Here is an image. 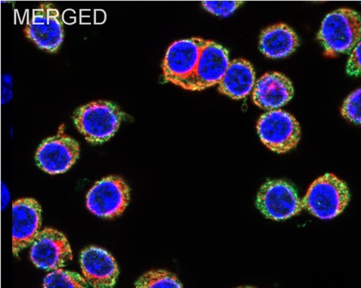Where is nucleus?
Listing matches in <instances>:
<instances>
[{
	"label": "nucleus",
	"mask_w": 361,
	"mask_h": 288,
	"mask_svg": "<svg viewBox=\"0 0 361 288\" xmlns=\"http://www.w3.org/2000/svg\"><path fill=\"white\" fill-rule=\"evenodd\" d=\"M86 280L74 272L54 270L44 280L45 288H84L87 287Z\"/></svg>",
	"instance_id": "nucleus-17"
},
{
	"label": "nucleus",
	"mask_w": 361,
	"mask_h": 288,
	"mask_svg": "<svg viewBox=\"0 0 361 288\" xmlns=\"http://www.w3.org/2000/svg\"><path fill=\"white\" fill-rule=\"evenodd\" d=\"M349 201L347 184L336 175L328 173L310 185L302 202L312 215L329 220L341 215Z\"/></svg>",
	"instance_id": "nucleus-3"
},
{
	"label": "nucleus",
	"mask_w": 361,
	"mask_h": 288,
	"mask_svg": "<svg viewBox=\"0 0 361 288\" xmlns=\"http://www.w3.org/2000/svg\"><path fill=\"white\" fill-rule=\"evenodd\" d=\"M254 69L245 60H235L230 63L219 84V92L233 99H241L251 93L255 84Z\"/></svg>",
	"instance_id": "nucleus-15"
},
{
	"label": "nucleus",
	"mask_w": 361,
	"mask_h": 288,
	"mask_svg": "<svg viewBox=\"0 0 361 288\" xmlns=\"http://www.w3.org/2000/svg\"><path fill=\"white\" fill-rule=\"evenodd\" d=\"M243 3L235 0H206L202 6L209 13L220 18H229Z\"/></svg>",
	"instance_id": "nucleus-19"
},
{
	"label": "nucleus",
	"mask_w": 361,
	"mask_h": 288,
	"mask_svg": "<svg viewBox=\"0 0 361 288\" xmlns=\"http://www.w3.org/2000/svg\"><path fill=\"white\" fill-rule=\"evenodd\" d=\"M360 15L350 8L329 13L323 20L317 39L329 57L351 53L360 42Z\"/></svg>",
	"instance_id": "nucleus-1"
},
{
	"label": "nucleus",
	"mask_w": 361,
	"mask_h": 288,
	"mask_svg": "<svg viewBox=\"0 0 361 288\" xmlns=\"http://www.w3.org/2000/svg\"><path fill=\"white\" fill-rule=\"evenodd\" d=\"M257 206L264 217L274 221L288 220L304 208L295 187L283 180L267 181L259 191Z\"/></svg>",
	"instance_id": "nucleus-5"
},
{
	"label": "nucleus",
	"mask_w": 361,
	"mask_h": 288,
	"mask_svg": "<svg viewBox=\"0 0 361 288\" xmlns=\"http://www.w3.org/2000/svg\"><path fill=\"white\" fill-rule=\"evenodd\" d=\"M13 252L18 256L34 242L42 224V209L38 201L33 199H20L13 202Z\"/></svg>",
	"instance_id": "nucleus-12"
},
{
	"label": "nucleus",
	"mask_w": 361,
	"mask_h": 288,
	"mask_svg": "<svg viewBox=\"0 0 361 288\" xmlns=\"http://www.w3.org/2000/svg\"><path fill=\"white\" fill-rule=\"evenodd\" d=\"M130 201V189L123 179L109 177L98 181L87 196V206L93 215L113 218L126 209Z\"/></svg>",
	"instance_id": "nucleus-8"
},
{
	"label": "nucleus",
	"mask_w": 361,
	"mask_h": 288,
	"mask_svg": "<svg viewBox=\"0 0 361 288\" xmlns=\"http://www.w3.org/2000/svg\"><path fill=\"white\" fill-rule=\"evenodd\" d=\"M360 89L355 90L345 101L341 110V113L345 119L360 125Z\"/></svg>",
	"instance_id": "nucleus-20"
},
{
	"label": "nucleus",
	"mask_w": 361,
	"mask_h": 288,
	"mask_svg": "<svg viewBox=\"0 0 361 288\" xmlns=\"http://www.w3.org/2000/svg\"><path fill=\"white\" fill-rule=\"evenodd\" d=\"M80 154L77 141L63 132L47 138L35 154L38 167L50 175L66 173L76 163Z\"/></svg>",
	"instance_id": "nucleus-9"
},
{
	"label": "nucleus",
	"mask_w": 361,
	"mask_h": 288,
	"mask_svg": "<svg viewBox=\"0 0 361 288\" xmlns=\"http://www.w3.org/2000/svg\"><path fill=\"white\" fill-rule=\"evenodd\" d=\"M139 288H180L177 277L166 270H152L140 277L136 282Z\"/></svg>",
	"instance_id": "nucleus-18"
},
{
	"label": "nucleus",
	"mask_w": 361,
	"mask_h": 288,
	"mask_svg": "<svg viewBox=\"0 0 361 288\" xmlns=\"http://www.w3.org/2000/svg\"><path fill=\"white\" fill-rule=\"evenodd\" d=\"M298 36L288 25L279 23L265 29L259 39V50L271 58H286L299 46Z\"/></svg>",
	"instance_id": "nucleus-16"
},
{
	"label": "nucleus",
	"mask_w": 361,
	"mask_h": 288,
	"mask_svg": "<svg viewBox=\"0 0 361 288\" xmlns=\"http://www.w3.org/2000/svg\"><path fill=\"white\" fill-rule=\"evenodd\" d=\"M82 275L87 284L95 288L114 287L119 275L113 256L98 247L85 249L81 253Z\"/></svg>",
	"instance_id": "nucleus-13"
},
{
	"label": "nucleus",
	"mask_w": 361,
	"mask_h": 288,
	"mask_svg": "<svg viewBox=\"0 0 361 288\" xmlns=\"http://www.w3.org/2000/svg\"><path fill=\"white\" fill-rule=\"evenodd\" d=\"M229 52L216 42L206 40L194 72L178 87L202 92L220 82L230 65Z\"/></svg>",
	"instance_id": "nucleus-6"
},
{
	"label": "nucleus",
	"mask_w": 361,
	"mask_h": 288,
	"mask_svg": "<svg viewBox=\"0 0 361 288\" xmlns=\"http://www.w3.org/2000/svg\"><path fill=\"white\" fill-rule=\"evenodd\" d=\"M30 256L37 268L47 271L62 268L73 259L66 237L52 228H45L37 234L32 242Z\"/></svg>",
	"instance_id": "nucleus-10"
},
{
	"label": "nucleus",
	"mask_w": 361,
	"mask_h": 288,
	"mask_svg": "<svg viewBox=\"0 0 361 288\" xmlns=\"http://www.w3.org/2000/svg\"><path fill=\"white\" fill-rule=\"evenodd\" d=\"M13 77L9 73L3 74L0 80V102L2 105H6L13 100Z\"/></svg>",
	"instance_id": "nucleus-21"
},
{
	"label": "nucleus",
	"mask_w": 361,
	"mask_h": 288,
	"mask_svg": "<svg viewBox=\"0 0 361 288\" xmlns=\"http://www.w3.org/2000/svg\"><path fill=\"white\" fill-rule=\"evenodd\" d=\"M206 40L200 37L173 42L169 47L162 63V70L166 81L178 85L190 76L199 61L202 48Z\"/></svg>",
	"instance_id": "nucleus-11"
},
{
	"label": "nucleus",
	"mask_w": 361,
	"mask_h": 288,
	"mask_svg": "<svg viewBox=\"0 0 361 288\" xmlns=\"http://www.w3.org/2000/svg\"><path fill=\"white\" fill-rule=\"evenodd\" d=\"M126 114L108 101H94L80 106L73 120L78 130L90 144H103L114 137Z\"/></svg>",
	"instance_id": "nucleus-2"
},
{
	"label": "nucleus",
	"mask_w": 361,
	"mask_h": 288,
	"mask_svg": "<svg viewBox=\"0 0 361 288\" xmlns=\"http://www.w3.org/2000/svg\"><path fill=\"white\" fill-rule=\"evenodd\" d=\"M259 138L271 151L285 154L295 149L300 140L298 123L290 114L281 110H273L264 114L257 124Z\"/></svg>",
	"instance_id": "nucleus-4"
},
{
	"label": "nucleus",
	"mask_w": 361,
	"mask_h": 288,
	"mask_svg": "<svg viewBox=\"0 0 361 288\" xmlns=\"http://www.w3.org/2000/svg\"><path fill=\"white\" fill-rule=\"evenodd\" d=\"M0 199H1V210L4 211L8 206L11 201V194L8 186L1 182V189H0Z\"/></svg>",
	"instance_id": "nucleus-23"
},
{
	"label": "nucleus",
	"mask_w": 361,
	"mask_h": 288,
	"mask_svg": "<svg viewBox=\"0 0 361 288\" xmlns=\"http://www.w3.org/2000/svg\"><path fill=\"white\" fill-rule=\"evenodd\" d=\"M294 96L293 84L279 73H265L255 84V104L265 110H276L288 104Z\"/></svg>",
	"instance_id": "nucleus-14"
},
{
	"label": "nucleus",
	"mask_w": 361,
	"mask_h": 288,
	"mask_svg": "<svg viewBox=\"0 0 361 288\" xmlns=\"http://www.w3.org/2000/svg\"><path fill=\"white\" fill-rule=\"evenodd\" d=\"M25 35L41 50L57 52L65 37L59 10L51 3H42L33 11L25 25Z\"/></svg>",
	"instance_id": "nucleus-7"
},
{
	"label": "nucleus",
	"mask_w": 361,
	"mask_h": 288,
	"mask_svg": "<svg viewBox=\"0 0 361 288\" xmlns=\"http://www.w3.org/2000/svg\"><path fill=\"white\" fill-rule=\"evenodd\" d=\"M360 42L351 52L348 65L347 72L350 76H360Z\"/></svg>",
	"instance_id": "nucleus-22"
}]
</instances>
